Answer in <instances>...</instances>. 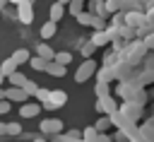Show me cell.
I'll use <instances>...</instances> for the list:
<instances>
[{
    "mask_svg": "<svg viewBox=\"0 0 154 142\" xmlns=\"http://www.w3.org/2000/svg\"><path fill=\"white\" fill-rule=\"evenodd\" d=\"M144 43H147V48H154V34H152L149 39H144Z\"/></svg>",
    "mask_w": 154,
    "mask_h": 142,
    "instance_id": "36",
    "label": "cell"
},
{
    "mask_svg": "<svg viewBox=\"0 0 154 142\" xmlns=\"http://www.w3.org/2000/svg\"><path fill=\"white\" fill-rule=\"evenodd\" d=\"M17 17H19V22H22V24H31V19H34L31 0H22V2L17 5Z\"/></svg>",
    "mask_w": 154,
    "mask_h": 142,
    "instance_id": "6",
    "label": "cell"
},
{
    "mask_svg": "<svg viewBox=\"0 0 154 142\" xmlns=\"http://www.w3.org/2000/svg\"><path fill=\"white\" fill-rule=\"evenodd\" d=\"M51 142H65V140H63V132H60V135H53V137H51Z\"/></svg>",
    "mask_w": 154,
    "mask_h": 142,
    "instance_id": "37",
    "label": "cell"
},
{
    "mask_svg": "<svg viewBox=\"0 0 154 142\" xmlns=\"http://www.w3.org/2000/svg\"><path fill=\"white\" fill-rule=\"evenodd\" d=\"M24 91H26L29 96H36V91H38V84H36V82H31V79H26V84H24Z\"/></svg>",
    "mask_w": 154,
    "mask_h": 142,
    "instance_id": "27",
    "label": "cell"
},
{
    "mask_svg": "<svg viewBox=\"0 0 154 142\" xmlns=\"http://www.w3.org/2000/svg\"><path fill=\"white\" fill-rule=\"evenodd\" d=\"M82 132H84V142H99V130L96 128H87Z\"/></svg>",
    "mask_w": 154,
    "mask_h": 142,
    "instance_id": "26",
    "label": "cell"
},
{
    "mask_svg": "<svg viewBox=\"0 0 154 142\" xmlns=\"http://www.w3.org/2000/svg\"><path fill=\"white\" fill-rule=\"evenodd\" d=\"M58 2H63V5H70V0H58Z\"/></svg>",
    "mask_w": 154,
    "mask_h": 142,
    "instance_id": "40",
    "label": "cell"
},
{
    "mask_svg": "<svg viewBox=\"0 0 154 142\" xmlns=\"http://www.w3.org/2000/svg\"><path fill=\"white\" fill-rule=\"evenodd\" d=\"M12 58L17 60V65H22V63H29V60H31V55H29V51H26V48H17V51L12 53Z\"/></svg>",
    "mask_w": 154,
    "mask_h": 142,
    "instance_id": "21",
    "label": "cell"
},
{
    "mask_svg": "<svg viewBox=\"0 0 154 142\" xmlns=\"http://www.w3.org/2000/svg\"><path fill=\"white\" fill-rule=\"evenodd\" d=\"M116 91H118V96H123V99H132V96L140 91V84H130V82H125V79H123V82L118 84V89H116Z\"/></svg>",
    "mask_w": 154,
    "mask_h": 142,
    "instance_id": "10",
    "label": "cell"
},
{
    "mask_svg": "<svg viewBox=\"0 0 154 142\" xmlns=\"http://www.w3.org/2000/svg\"><path fill=\"white\" fill-rule=\"evenodd\" d=\"M67 10H70V14H72V17H77V14L84 10V0H70Z\"/></svg>",
    "mask_w": 154,
    "mask_h": 142,
    "instance_id": "24",
    "label": "cell"
},
{
    "mask_svg": "<svg viewBox=\"0 0 154 142\" xmlns=\"http://www.w3.org/2000/svg\"><path fill=\"white\" fill-rule=\"evenodd\" d=\"M0 99H5V91H2V89H0Z\"/></svg>",
    "mask_w": 154,
    "mask_h": 142,
    "instance_id": "43",
    "label": "cell"
},
{
    "mask_svg": "<svg viewBox=\"0 0 154 142\" xmlns=\"http://www.w3.org/2000/svg\"><path fill=\"white\" fill-rule=\"evenodd\" d=\"M137 2H142V0H123V10H125V12H128V10H135Z\"/></svg>",
    "mask_w": 154,
    "mask_h": 142,
    "instance_id": "34",
    "label": "cell"
},
{
    "mask_svg": "<svg viewBox=\"0 0 154 142\" xmlns=\"http://www.w3.org/2000/svg\"><path fill=\"white\" fill-rule=\"evenodd\" d=\"M144 51H147V43H144V41H132L130 46L125 43V60H128L130 65H135V63L144 55Z\"/></svg>",
    "mask_w": 154,
    "mask_h": 142,
    "instance_id": "1",
    "label": "cell"
},
{
    "mask_svg": "<svg viewBox=\"0 0 154 142\" xmlns=\"http://www.w3.org/2000/svg\"><path fill=\"white\" fill-rule=\"evenodd\" d=\"M48 99H51V91L38 87V91H36V101H41V103H43V101H48Z\"/></svg>",
    "mask_w": 154,
    "mask_h": 142,
    "instance_id": "31",
    "label": "cell"
},
{
    "mask_svg": "<svg viewBox=\"0 0 154 142\" xmlns=\"http://www.w3.org/2000/svg\"><path fill=\"white\" fill-rule=\"evenodd\" d=\"M94 48H96V46H94V41H87V43L82 46V55H84V58H91Z\"/></svg>",
    "mask_w": 154,
    "mask_h": 142,
    "instance_id": "28",
    "label": "cell"
},
{
    "mask_svg": "<svg viewBox=\"0 0 154 142\" xmlns=\"http://www.w3.org/2000/svg\"><path fill=\"white\" fill-rule=\"evenodd\" d=\"M0 135H7V123H0Z\"/></svg>",
    "mask_w": 154,
    "mask_h": 142,
    "instance_id": "38",
    "label": "cell"
},
{
    "mask_svg": "<svg viewBox=\"0 0 154 142\" xmlns=\"http://www.w3.org/2000/svg\"><path fill=\"white\" fill-rule=\"evenodd\" d=\"M10 108H12V101L10 99H0V116L10 113Z\"/></svg>",
    "mask_w": 154,
    "mask_h": 142,
    "instance_id": "33",
    "label": "cell"
},
{
    "mask_svg": "<svg viewBox=\"0 0 154 142\" xmlns=\"http://www.w3.org/2000/svg\"><path fill=\"white\" fill-rule=\"evenodd\" d=\"M63 140H65V142H84V132H82V130H67V132L63 135Z\"/></svg>",
    "mask_w": 154,
    "mask_h": 142,
    "instance_id": "20",
    "label": "cell"
},
{
    "mask_svg": "<svg viewBox=\"0 0 154 142\" xmlns=\"http://www.w3.org/2000/svg\"><path fill=\"white\" fill-rule=\"evenodd\" d=\"M65 101H67V94L58 89V91H51V99H48V101H43L41 106H43V108H48V111H53V108L65 106Z\"/></svg>",
    "mask_w": 154,
    "mask_h": 142,
    "instance_id": "5",
    "label": "cell"
},
{
    "mask_svg": "<svg viewBox=\"0 0 154 142\" xmlns=\"http://www.w3.org/2000/svg\"><path fill=\"white\" fill-rule=\"evenodd\" d=\"M99 142H113L108 135H103V132H99Z\"/></svg>",
    "mask_w": 154,
    "mask_h": 142,
    "instance_id": "35",
    "label": "cell"
},
{
    "mask_svg": "<svg viewBox=\"0 0 154 142\" xmlns=\"http://www.w3.org/2000/svg\"><path fill=\"white\" fill-rule=\"evenodd\" d=\"M96 96H108V82H96Z\"/></svg>",
    "mask_w": 154,
    "mask_h": 142,
    "instance_id": "30",
    "label": "cell"
},
{
    "mask_svg": "<svg viewBox=\"0 0 154 142\" xmlns=\"http://www.w3.org/2000/svg\"><path fill=\"white\" fill-rule=\"evenodd\" d=\"M111 125H113V120H111V116H103V118H99V120H96V125H94V128H96L99 132H106V130H108Z\"/></svg>",
    "mask_w": 154,
    "mask_h": 142,
    "instance_id": "23",
    "label": "cell"
},
{
    "mask_svg": "<svg viewBox=\"0 0 154 142\" xmlns=\"http://www.w3.org/2000/svg\"><path fill=\"white\" fill-rule=\"evenodd\" d=\"M75 19H77L79 24H84V26H94V19H96V14H91L89 10H87V12L82 10V12H79V14L75 17Z\"/></svg>",
    "mask_w": 154,
    "mask_h": 142,
    "instance_id": "18",
    "label": "cell"
},
{
    "mask_svg": "<svg viewBox=\"0 0 154 142\" xmlns=\"http://www.w3.org/2000/svg\"><path fill=\"white\" fill-rule=\"evenodd\" d=\"M120 113L128 116L130 120H137V118H140V103L132 101V99H125V103L120 106Z\"/></svg>",
    "mask_w": 154,
    "mask_h": 142,
    "instance_id": "8",
    "label": "cell"
},
{
    "mask_svg": "<svg viewBox=\"0 0 154 142\" xmlns=\"http://www.w3.org/2000/svg\"><path fill=\"white\" fill-rule=\"evenodd\" d=\"M7 79H10V84H12V87H24V84H26V77H24L19 70H14Z\"/></svg>",
    "mask_w": 154,
    "mask_h": 142,
    "instance_id": "22",
    "label": "cell"
},
{
    "mask_svg": "<svg viewBox=\"0 0 154 142\" xmlns=\"http://www.w3.org/2000/svg\"><path fill=\"white\" fill-rule=\"evenodd\" d=\"M94 72H96V63H94L91 58H84V63H79L77 72H75V82H77V84H82V82H87Z\"/></svg>",
    "mask_w": 154,
    "mask_h": 142,
    "instance_id": "2",
    "label": "cell"
},
{
    "mask_svg": "<svg viewBox=\"0 0 154 142\" xmlns=\"http://www.w3.org/2000/svg\"><path fill=\"white\" fill-rule=\"evenodd\" d=\"M103 2H106V10H108L111 14H116V12L123 10V0H103Z\"/></svg>",
    "mask_w": 154,
    "mask_h": 142,
    "instance_id": "25",
    "label": "cell"
},
{
    "mask_svg": "<svg viewBox=\"0 0 154 142\" xmlns=\"http://www.w3.org/2000/svg\"><path fill=\"white\" fill-rule=\"evenodd\" d=\"M41 132L43 135H60L63 132V120L60 118H46V120H41Z\"/></svg>",
    "mask_w": 154,
    "mask_h": 142,
    "instance_id": "4",
    "label": "cell"
},
{
    "mask_svg": "<svg viewBox=\"0 0 154 142\" xmlns=\"http://www.w3.org/2000/svg\"><path fill=\"white\" fill-rule=\"evenodd\" d=\"M46 72L53 75V77H63V75H65V65H60L58 60H51L48 67H46Z\"/></svg>",
    "mask_w": 154,
    "mask_h": 142,
    "instance_id": "16",
    "label": "cell"
},
{
    "mask_svg": "<svg viewBox=\"0 0 154 142\" xmlns=\"http://www.w3.org/2000/svg\"><path fill=\"white\" fill-rule=\"evenodd\" d=\"M55 60L67 67V63H72V55H70V53H55Z\"/></svg>",
    "mask_w": 154,
    "mask_h": 142,
    "instance_id": "29",
    "label": "cell"
},
{
    "mask_svg": "<svg viewBox=\"0 0 154 142\" xmlns=\"http://www.w3.org/2000/svg\"><path fill=\"white\" fill-rule=\"evenodd\" d=\"M34 142H48V140H43V137H36V140H34Z\"/></svg>",
    "mask_w": 154,
    "mask_h": 142,
    "instance_id": "39",
    "label": "cell"
},
{
    "mask_svg": "<svg viewBox=\"0 0 154 142\" xmlns=\"http://www.w3.org/2000/svg\"><path fill=\"white\" fill-rule=\"evenodd\" d=\"M7 2H14V5H19V2H22V0H7Z\"/></svg>",
    "mask_w": 154,
    "mask_h": 142,
    "instance_id": "42",
    "label": "cell"
},
{
    "mask_svg": "<svg viewBox=\"0 0 154 142\" xmlns=\"http://www.w3.org/2000/svg\"><path fill=\"white\" fill-rule=\"evenodd\" d=\"M48 63H51V60H46V58H41V55H34V58L29 60V65H31V67H34L36 72H46Z\"/></svg>",
    "mask_w": 154,
    "mask_h": 142,
    "instance_id": "15",
    "label": "cell"
},
{
    "mask_svg": "<svg viewBox=\"0 0 154 142\" xmlns=\"http://www.w3.org/2000/svg\"><path fill=\"white\" fill-rule=\"evenodd\" d=\"M17 67H19V65H17V60H14L12 55H10L7 60H2V65H0V72H2L5 77H10V75H12V72H14Z\"/></svg>",
    "mask_w": 154,
    "mask_h": 142,
    "instance_id": "13",
    "label": "cell"
},
{
    "mask_svg": "<svg viewBox=\"0 0 154 142\" xmlns=\"http://www.w3.org/2000/svg\"><path fill=\"white\" fill-rule=\"evenodd\" d=\"M7 135H22V125L19 123H7Z\"/></svg>",
    "mask_w": 154,
    "mask_h": 142,
    "instance_id": "32",
    "label": "cell"
},
{
    "mask_svg": "<svg viewBox=\"0 0 154 142\" xmlns=\"http://www.w3.org/2000/svg\"><path fill=\"white\" fill-rule=\"evenodd\" d=\"M5 99H10V101H29V94L24 91V87H10L5 91Z\"/></svg>",
    "mask_w": 154,
    "mask_h": 142,
    "instance_id": "11",
    "label": "cell"
},
{
    "mask_svg": "<svg viewBox=\"0 0 154 142\" xmlns=\"http://www.w3.org/2000/svg\"><path fill=\"white\" fill-rule=\"evenodd\" d=\"M63 14H65V5H63V2H53V5H51V19H53V22H60Z\"/></svg>",
    "mask_w": 154,
    "mask_h": 142,
    "instance_id": "17",
    "label": "cell"
},
{
    "mask_svg": "<svg viewBox=\"0 0 154 142\" xmlns=\"http://www.w3.org/2000/svg\"><path fill=\"white\" fill-rule=\"evenodd\" d=\"M91 41H94V46H106V43H111L113 39H111V34H108L106 29H101V31H96V34L91 36Z\"/></svg>",
    "mask_w": 154,
    "mask_h": 142,
    "instance_id": "12",
    "label": "cell"
},
{
    "mask_svg": "<svg viewBox=\"0 0 154 142\" xmlns=\"http://www.w3.org/2000/svg\"><path fill=\"white\" fill-rule=\"evenodd\" d=\"M96 111H99V113H106V116H113V113L120 111V106H118L116 99L108 94V96H99V99H96Z\"/></svg>",
    "mask_w": 154,
    "mask_h": 142,
    "instance_id": "3",
    "label": "cell"
},
{
    "mask_svg": "<svg viewBox=\"0 0 154 142\" xmlns=\"http://www.w3.org/2000/svg\"><path fill=\"white\" fill-rule=\"evenodd\" d=\"M36 55H41V58H46V60H55V53H53L51 46H46V43H38V46H36Z\"/></svg>",
    "mask_w": 154,
    "mask_h": 142,
    "instance_id": "19",
    "label": "cell"
},
{
    "mask_svg": "<svg viewBox=\"0 0 154 142\" xmlns=\"http://www.w3.org/2000/svg\"><path fill=\"white\" fill-rule=\"evenodd\" d=\"M99 2H103V0H99Z\"/></svg>",
    "mask_w": 154,
    "mask_h": 142,
    "instance_id": "44",
    "label": "cell"
},
{
    "mask_svg": "<svg viewBox=\"0 0 154 142\" xmlns=\"http://www.w3.org/2000/svg\"><path fill=\"white\" fill-rule=\"evenodd\" d=\"M41 108H43V106H41L38 101H26V103L19 106V116H22V118H36V116L41 113Z\"/></svg>",
    "mask_w": 154,
    "mask_h": 142,
    "instance_id": "7",
    "label": "cell"
},
{
    "mask_svg": "<svg viewBox=\"0 0 154 142\" xmlns=\"http://www.w3.org/2000/svg\"><path fill=\"white\" fill-rule=\"evenodd\" d=\"M2 82H5V75H2V72H0V84H2Z\"/></svg>",
    "mask_w": 154,
    "mask_h": 142,
    "instance_id": "41",
    "label": "cell"
},
{
    "mask_svg": "<svg viewBox=\"0 0 154 142\" xmlns=\"http://www.w3.org/2000/svg\"><path fill=\"white\" fill-rule=\"evenodd\" d=\"M55 29H58V22L48 19V22L41 26V39H51V36H55Z\"/></svg>",
    "mask_w": 154,
    "mask_h": 142,
    "instance_id": "14",
    "label": "cell"
},
{
    "mask_svg": "<svg viewBox=\"0 0 154 142\" xmlns=\"http://www.w3.org/2000/svg\"><path fill=\"white\" fill-rule=\"evenodd\" d=\"M144 22H147V17H144L142 12H137V10H128V12H125V24H128V26H135V29H137V26H142Z\"/></svg>",
    "mask_w": 154,
    "mask_h": 142,
    "instance_id": "9",
    "label": "cell"
}]
</instances>
